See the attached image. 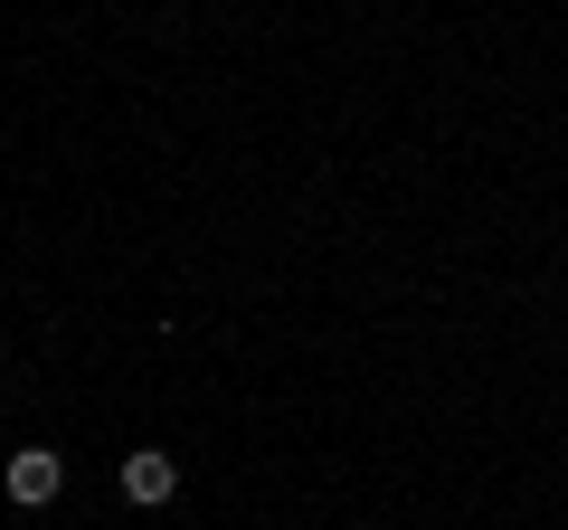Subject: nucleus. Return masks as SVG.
<instances>
[{
	"label": "nucleus",
	"instance_id": "obj_1",
	"mask_svg": "<svg viewBox=\"0 0 568 530\" xmlns=\"http://www.w3.org/2000/svg\"><path fill=\"white\" fill-rule=\"evenodd\" d=\"M0 483H10V502H20V511H48V502H58V492H67V465H58V455H48V446H20V455H10V473H0Z\"/></svg>",
	"mask_w": 568,
	"mask_h": 530
},
{
	"label": "nucleus",
	"instance_id": "obj_2",
	"mask_svg": "<svg viewBox=\"0 0 568 530\" xmlns=\"http://www.w3.org/2000/svg\"><path fill=\"white\" fill-rule=\"evenodd\" d=\"M171 492H181V465H171L162 446H142V455H123V502H142V511H162Z\"/></svg>",
	"mask_w": 568,
	"mask_h": 530
}]
</instances>
